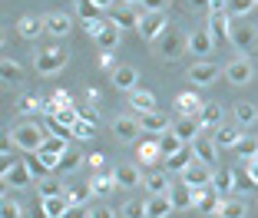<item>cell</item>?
Returning <instances> with one entry per match:
<instances>
[{
    "mask_svg": "<svg viewBox=\"0 0 258 218\" xmlns=\"http://www.w3.org/2000/svg\"><path fill=\"white\" fill-rule=\"evenodd\" d=\"M10 139L17 142V149H23L27 156H33V152H40V146L46 142V129L37 126V122H20V126H14Z\"/></svg>",
    "mask_w": 258,
    "mask_h": 218,
    "instance_id": "6da1fadb",
    "label": "cell"
},
{
    "mask_svg": "<svg viewBox=\"0 0 258 218\" xmlns=\"http://www.w3.org/2000/svg\"><path fill=\"white\" fill-rule=\"evenodd\" d=\"M166 30H169L166 14H162V10H146L143 20H139V30H136V33L146 40V43H156V40H159Z\"/></svg>",
    "mask_w": 258,
    "mask_h": 218,
    "instance_id": "7a4b0ae2",
    "label": "cell"
},
{
    "mask_svg": "<svg viewBox=\"0 0 258 218\" xmlns=\"http://www.w3.org/2000/svg\"><path fill=\"white\" fill-rule=\"evenodd\" d=\"M152 46H156V53H159V60H169V63H172V60H179V56H182V50H185V37L175 30V27H169V30L162 33V37L156 40Z\"/></svg>",
    "mask_w": 258,
    "mask_h": 218,
    "instance_id": "3957f363",
    "label": "cell"
},
{
    "mask_svg": "<svg viewBox=\"0 0 258 218\" xmlns=\"http://www.w3.org/2000/svg\"><path fill=\"white\" fill-rule=\"evenodd\" d=\"M146 7H129V4H116L113 10H109V23L113 27H119V30H139V20H143Z\"/></svg>",
    "mask_w": 258,
    "mask_h": 218,
    "instance_id": "277c9868",
    "label": "cell"
},
{
    "mask_svg": "<svg viewBox=\"0 0 258 218\" xmlns=\"http://www.w3.org/2000/svg\"><path fill=\"white\" fill-rule=\"evenodd\" d=\"M228 43L235 46L238 53H251L258 46V27H251V23H235L232 27V33H228Z\"/></svg>",
    "mask_w": 258,
    "mask_h": 218,
    "instance_id": "5b68a950",
    "label": "cell"
},
{
    "mask_svg": "<svg viewBox=\"0 0 258 218\" xmlns=\"http://www.w3.org/2000/svg\"><path fill=\"white\" fill-rule=\"evenodd\" d=\"M139 119V129H143L146 135H162L172 129V122H169V116L162 113V109H149V113H136Z\"/></svg>",
    "mask_w": 258,
    "mask_h": 218,
    "instance_id": "8992f818",
    "label": "cell"
},
{
    "mask_svg": "<svg viewBox=\"0 0 258 218\" xmlns=\"http://www.w3.org/2000/svg\"><path fill=\"white\" fill-rule=\"evenodd\" d=\"M33 66H37L40 76H53V73H60V69L67 66V53L63 50H43V53L33 56Z\"/></svg>",
    "mask_w": 258,
    "mask_h": 218,
    "instance_id": "52a82bcc",
    "label": "cell"
},
{
    "mask_svg": "<svg viewBox=\"0 0 258 218\" xmlns=\"http://www.w3.org/2000/svg\"><path fill=\"white\" fill-rule=\"evenodd\" d=\"M33 182V172L27 162H10V166H4V185L7 188H30Z\"/></svg>",
    "mask_w": 258,
    "mask_h": 218,
    "instance_id": "ba28073f",
    "label": "cell"
},
{
    "mask_svg": "<svg viewBox=\"0 0 258 218\" xmlns=\"http://www.w3.org/2000/svg\"><path fill=\"white\" fill-rule=\"evenodd\" d=\"M179 175H182V182H185V185H192V188H209V185H212L215 169H212V166H205V162H199V159H196V162H192V166L185 169V172H179Z\"/></svg>",
    "mask_w": 258,
    "mask_h": 218,
    "instance_id": "9c48e42d",
    "label": "cell"
},
{
    "mask_svg": "<svg viewBox=\"0 0 258 218\" xmlns=\"http://www.w3.org/2000/svg\"><path fill=\"white\" fill-rule=\"evenodd\" d=\"M169 198H172V208L175 211H196V188L185 185V182H172Z\"/></svg>",
    "mask_w": 258,
    "mask_h": 218,
    "instance_id": "30bf717a",
    "label": "cell"
},
{
    "mask_svg": "<svg viewBox=\"0 0 258 218\" xmlns=\"http://www.w3.org/2000/svg\"><path fill=\"white\" fill-rule=\"evenodd\" d=\"M222 198H225V195H219L212 185H209V188H196V211H199V215H219Z\"/></svg>",
    "mask_w": 258,
    "mask_h": 218,
    "instance_id": "8fae6325",
    "label": "cell"
},
{
    "mask_svg": "<svg viewBox=\"0 0 258 218\" xmlns=\"http://www.w3.org/2000/svg\"><path fill=\"white\" fill-rule=\"evenodd\" d=\"M251 76H255V66H251L245 56H238V60H232L225 66V80L232 86H245V83H251Z\"/></svg>",
    "mask_w": 258,
    "mask_h": 218,
    "instance_id": "7c38bea8",
    "label": "cell"
},
{
    "mask_svg": "<svg viewBox=\"0 0 258 218\" xmlns=\"http://www.w3.org/2000/svg\"><path fill=\"white\" fill-rule=\"evenodd\" d=\"M202 122H199V116H179V119H175L172 122V132L175 135H179V139H182V142H196V139H199V135H202Z\"/></svg>",
    "mask_w": 258,
    "mask_h": 218,
    "instance_id": "4fadbf2b",
    "label": "cell"
},
{
    "mask_svg": "<svg viewBox=\"0 0 258 218\" xmlns=\"http://www.w3.org/2000/svg\"><path fill=\"white\" fill-rule=\"evenodd\" d=\"M139 132H143V129H139L136 116H116L113 119V135L119 139V142H136Z\"/></svg>",
    "mask_w": 258,
    "mask_h": 218,
    "instance_id": "5bb4252c",
    "label": "cell"
},
{
    "mask_svg": "<svg viewBox=\"0 0 258 218\" xmlns=\"http://www.w3.org/2000/svg\"><path fill=\"white\" fill-rule=\"evenodd\" d=\"M192 152H196V159L205 162V166H215L219 162V142H215L212 135H199L196 142H192Z\"/></svg>",
    "mask_w": 258,
    "mask_h": 218,
    "instance_id": "9a60e30c",
    "label": "cell"
},
{
    "mask_svg": "<svg viewBox=\"0 0 258 218\" xmlns=\"http://www.w3.org/2000/svg\"><path fill=\"white\" fill-rule=\"evenodd\" d=\"M212 46H215V40H212L209 30H192L189 37H185V50H189L192 56H209Z\"/></svg>",
    "mask_w": 258,
    "mask_h": 218,
    "instance_id": "2e32d148",
    "label": "cell"
},
{
    "mask_svg": "<svg viewBox=\"0 0 258 218\" xmlns=\"http://www.w3.org/2000/svg\"><path fill=\"white\" fill-rule=\"evenodd\" d=\"M219 73H222V69L215 66V63H209V60H199L196 66L189 69V80H192L196 86H209V83H215V80H219Z\"/></svg>",
    "mask_w": 258,
    "mask_h": 218,
    "instance_id": "e0dca14e",
    "label": "cell"
},
{
    "mask_svg": "<svg viewBox=\"0 0 258 218\" xmlns=\"http://www.w3.org/2000/svg\"><path fill=\"white\" fill-rule=\"evenodd\" d=\"M205 30L212 33L215 43L228 40V33H232V14H209V27Z\"/></svg>",
    "mask_w": 258,
    "mask_h": 218,
    "instance_id": "ac0fdd59",
    "label": "cell"
},
{
    "mask_svg": "<svg viewBox=\"0 0 258 218\" xmlns=\"http://www.w3.org/2000/svg\"><path fill=\"white\" fill-rule=\"evenodd\" d=\"M113 179H116V185H119V188H136L139 182H143V172H139L133 162H119L116 172H113Z\"/></svg>",
    "mask_w": 258,
    "mask_h": 218,
    "instance_id": "d6986e66",
    "label": "cell"
},
{
    "mask_svg": "<svg viewBox=\"0 0 258 218\" xmlns=\"http://www.w3.org/2000/svg\"><path fill=\"white\" fill-rule=\"evenodd\" d=\"M172 211H175V208H172V198H169V192L146 198V215H149V218H169Z\"/></svg>",
    "mask_w": 258,
    "mask_h": 218,
    "instance_id": "ffe728a7",
    "label": "cell"
},
{
    "mask_svg": "<svg viewBox=\"0 0 258 218\" xmlns=\"http://www.w3.org/2000/svg\"><path fill=\"white\" fill-rule=\"evenodd\" d=\"M43 20H46V33H50V37H60L63 40L70 30H73V17L60 14V10H56V14H46Z\"/></svg>",
    "mask_w": 258,
    "mask_h": 218,
    "instance_id": "44dd1931",
    "label": "cell"
},
{
    "mask_svg": "<svg viewBox=\"0 0 258 218\" xmlns=\"http://www.w3.org/2000/svg\"><path fill=\"white\" fill-rule=\"evenodd\" d=\"M17 33L23 40H37L40 33H46V20L43 17H20L17 20Z\"/></svg>",
    "mask_w": 258,
    "mask_h": 218,
    "instance_id": "7402d4cb",
    "label": "cell"
},
{
    "mask_svg": "<svg viewBox=\"0 0 258 218\" xmlns=\"http://www.w3.org/2000/svg\"><path fill=\"white\" fill-rule=\"evenodd\" d=\"M96 46H99V53H113L116 46H119V27H113V23H106L103 30L96 33Z\"/></svg>",
    "mask_w": 258,
    "mask_h": 218,
    "instance_id": "603a6c76",
    "label": "cell"
},
{
    "mask_svg": "<svg viewBox=\"0 0 258 218\" xmlns=\"http://www.w3.org/2000/svg\"><path fill=\"white\" fill-rule=\"evenodd\" d=\"M212 139L219 142V149H235L238 139H242V126H219Z\"/></svg>",
    "mask_w": 258,
    "mask_h": 218,
    "instance_id": "cb8c5ba5",
    "label": "cell"
},
{
    "mask_svg": "<svg viewBox=\"0 0 258 218\" xmlns=\"http://www.w3.org/2000/svg\"><path fill=\"white\" fill-rule=\"evenodd\" d=\"M143 185L149 188V195H162V192H169V188H172V182H169V172H159V169H152V172L143 179Z\"/></svg>",
    "mask_w": 258,
    "mask_h": 218,
    "instance_id": "d4e9b609",
    "label": "cell"
},
{
    "mask_svg": "<svg viewBox=\"0 0 258 218\" xmlns=\"http://www.w3.org/2000/svg\"><path fill=\"white\" fill-rule=\"evenodd\" d=\"M113 83H116V90L133 93V90H136V83H139V76H136V69H133V66H116L113 69Z\"/></svg>",
    "mask_w": 258,
    "mask_h": 218,
    "instance_id": "484cf974",
    "label": "cell"
},
{
    "mask_svg": "<svg viewBox=\"0 0 258 218\" xmlns=\"http://www.w3.org/2000/svg\"><path fill=\"white\" fill-rule=\"evenodd\" d=\"M129 109H136V113H149V109H156V96H152L149 90H133L129 93Z\"/></svg>",
    "mask_w": 258,
    "mask_h": 218,
    "instance_id": "4316f807",
    "label": "cell"
},
{
    "mask_svg": "<svg viewBox=\"0 0 258 218\" xmlns=\"http://www.w3.org/2000/svg\"><path fill=\"white\" fill-rule=\"evenodd\" d=\"M83 162H86V156L80 149H73V146H70V149L63 152V159H60V172L63 175H73V172H80V169H83Z\"/></svg>",
    "mask_w": 258,
    "mask_h": 218,
    "instance_id": "83f0119b",
    "label": "cell"
},
{
    "mask_svg": "<svg viewBox=\"0 0 258 218\" xmlns=\"http://www.w3.org/2000/svg\"><path fill=\"white\" fill-rule=\"evenodd\" d=\"M175 109H179V116H199L205 109V103L196 96V93H182V96L175 99Z\"/></svg>",
    "mask_w": 258,
    "mask_h": 218,
    "instance_id": "f1b7e54d",
    "label": "cell"
},
{
    "mask_svg": "<svg viewBox=\"0 0 258 218\" xmlns=\"http://www.w3.org/2000/svg\"><path fill=\"white\" fill-rule=\"evenodd\" d=\"M166 162H169V172H185V169L196 162V152H192V146H182V149L175 152V156H169Z\"/></svg>",
    "mask_w": 258,
    "mask_h": 218,
    "instance_id": "f546056e",
    "label": "cell"
},
{
    "mask_svg": "<svg viewBox=\"0 0 258 218\" xmlns=\"http://www.w3.org/2000/svg\"><path fill=\"white\" fill-rule=\"evenodd\" d=\"M199 122H202L205 129H219V126H225V122H222V103H205V109L199 113Z\"/></svg>",
    "mask_w": 258,
    "mask_h": 218,
    "instance_id": "4dcf8cb0",
    "label": "cell"
},
{
    "mask_svg": "<svg viewBox=\"0 0 258 218\" xmlns=\"http://www.w3.org/2000/svg\"><path fill=\"white\" fill-rule=\"evenodd\" d=\"M232 116H235V126H255L258 122V109L251 103H235V109H232Z\"/></svg>",
    "mask_w": 258,
    "mask_h": 218,
    "instance_id": "1f68e13d",
    "label": "cell"
},
{
    "mask_svg": "<svg viewBox=\"0 0 258 218\" xmlns=\"http://www.w3.org/2000/svg\"><path fill=\"white\" fill-rule=\"evenodd\" d=\"M235 156L242 159V162H251V159H258V135H242L235 146Z\"/></svg>",
    "mask_w": 258,
    "mask_h": 218,
    "instance_id": "d6a6232c",
    "label": "cell"
},
{
    "mask_svg": "<svg viewBox=\"0 0 258 218\" xmlns=\"http://www.w3.org/2000/svg\"><path fill=\"white\" fill-rule=\"evenodd\" d=\"M37 192H40V198H56V195H67V185L56 182L53 175H46V179L37 182Z\"/></svg>",
    "mask_w": 258,
    "mask_h": 218,
    "instance_id": "836d02e7",
    "label": "cell"
},
{
    "mask_svg": "<svg viewBox=\"0 0 258 218\" xmlns=\"http://www.w3.org/2000/svg\"><path fill=\"white\" fill-rule=\"evenodd\" d=\"M182 146H189V142H182V139H179V135H175L172 129H169V132H162V135H159V152H162V159L175 156V152L182 149Z\"/></svg>",
    "mask_w": 258,
    "mask_h": 218,
    "instance_id": "e575fe53",
    "label": "cell"
},
{
    "mask_svg": "<svg viewBox=\"0 0 258 218\" xmlns=\"http://www.w3.org/2000/svg\"><path fill=\"white\" fill-rule=\"evenodd\" d=\"M212 188L219 192V195H225V192H235V172L232 169H222V172L212 175Z\"/></svg>",
    "mask_w": 258,
    "mask_h": 218,
    "instance_id": "d590c367",
    "label": "cell"
},
{
    "mask_svg": "<svg viewBox=\"0 0 258 218\" xmlns=\"http://www.w3.org/2000/svg\"><path fill=\"white\" fill-rule=\"evenodd\" d=\"M245 202L242 198H222V208H219V218H245Z\"/></svg>",
    "mask_w": 258,
    "mask_h": 218,
    "instance_id": "8d00e7d4",
    "label": "cell"
},
{
    "mask_svg": "<svg viewBox=\"0 0 258 218\" xmlns=\"http://www.w3.org/2000/svg\"><path fill=\"white\" fill-rule=\"evenodd\" d=\"M162 152H159V135L156 139H149V142L139 146V162H146V166H152V162H159Z\"/></svg>",
    "mask_w": 258,
    "mask_h": 218,
    "instance_id": "74e56055",
    "label": "cell"
},
{
    "mask_svg": "<svg viewBox=\"0 0 258 218\" xmlns=\"http://www.w3.org/2000/svg\"><path fill=\"white\" fill-rule=\"evenodd\" d=\"M76 17H80L83 23H90V20H99V17H103V10H99L93 0H76Z\"/></svg>",
    "mask_w": 258,
    "mask_h": 218,
    "instance_id": "f35d334b",
    "label": "cell"
},
{
    "mask_svg": "<svg viewBox=\"0 0 258 218\" xmlns=\"http://www.w3.org/2000/svg\"><path fill=\"white\" fill-rule=\"evenodd\" d=\"M93 195H109V192H113V188H119L116 185V179H113V172H103V175H96V179H93Z\"/></svg>",
    "mask_w": 258,
    "mask_h": 218,
    "instance_id": "ab89813d",
    "label": "cell"
},
{
    "mask_svg": "<svg viewBox=\"0 0 258 218\" xmlns=\"http://www.w3.org/2000/svg\"><path fill=\"white\" fill-rule=\"evenodd\" d=\"M43 202V208L50 211V218H63V211L70 208V198L67 195H56V198H40Z\"/></svg>",
    "mask_w": 258,
    "mask_h": 218,
    "instance_id": "60d3db41",
    "label": "cell"
},
{
    "mask_svg": "<svg viewBox=\"0 0 258 218\" xmlns=\"http://www.w3.org/2000/svg\"><path fill=\"white\" fill-rule=\"evenodd\" d=\"M0 76H4V83H20V80H23V66H20V63H14V60H4Z\"/></svg>",
    "mask_w": 258,
    "mask_h": 218,
    "instance_id": "b9f144b4",
    "label": "cell"
},
{
    "mask_svg": "<svg viewBox=\"0 0 258 218\" xmlns=\"http://www.w3.org/2000/svg\"><path fill=\"white\" fill-rule=\"evenodd\" d=\"M258 7V0H228V14L232 17H248Z\"/></svg>",
    "mask_w": 258,
    "mask_h": 218,
    "instance_id": "7bdbcfd3",
    "label": "cell"
},
{
    "mask_svg": "<svg viewBox=\"0 0 258 218\" xmlns=\"http://www.w3.org/2000/svg\"><path fill=\"white\" fill-rule=\"evenodd\" d=\"M40 149H46V152H56V156H63V152L70 149V142H67V135H46V142L40 146Z\"/></svg>",
    "mask_w": 258,
    "mask_h": 218,
    "instance_id": "ee69618b",
    "label": "cell"
},
{
    "mask_svg": "<svg viewBox=\"0 0 258 218\" xmlns=\"http://www.w3.org/2000/svg\"><path fill=\"white\" fill-rule=\"evenodd\" d=\"M17 109H20V113H43V103H40L37 96H20L17 99Z\"/></svg>",
    "mask_w": 258,
    "mask_h": 218,
    "instance_id": "f6af8a7d",
    "label": "cell"
},
{
    "mask_svg": "<svg viewBox=\"0 0 258 218\" xmlns=\"http://www.w3.org/2000/svg\"><path fill=\"white\" fill-rule=\"evenodd\" d=\"M90 195H93V188H90V185H86V188H67L70 205H86V202H90Z\"/></svg>",
    "mask_w": 258,
    "mask_h": 218,
    "instance_id": "bcb514c9",
    "label": "cell"
},
{
    "mask_svg": "<svg viewBox=\"0 0 258 218\" xmlns=\"http://www.w3.org/2000/svg\"><path fill=\"white\" fill-rule=\"evenodd\" d=\"M122 218H149V215H146V202H136V198L126 202V205H122Z\"/></svg>",
    "mask_w": 258,
    "mask_h": 218,
    "instance_id": "7dc6e473",
    "label": "cell"
},
{
    "mask_svg": "<svg viewBox=\"0 0 258 218\" xmlns=\"http://www.w3.org/2000/svg\"><path fill=\"white\" fill-rule=\"evenodd\" d=\"M93 132H96V126H93V122H86V119H80V122L73 126V139H80V142L93 139Z\"/></svg>",
    "mask_w": 258,
    "mask_h": 218,
    "instance_id": "c3c4849f",
    "label": "cell"
},
{
    "mask_svg": "<svg viewBox=\"0 0 258 218\" xmlns=\"http://www.w3.org/2000/svg\"><path fill=\"white\" fill-rule=\"evenodd\" d=\"M37 159L43 162L46 169H50V172H60V159H63V156H56V152H46V149H40V152H37Z\"/></svg>",
    "mask_w": 258,
    "mask_h": 218,
    "instance_id": "681fc988",
    "label": "cell"
},
{
    "mask_svg": "<svg viewBox=\"0 0 258 218\" xmlns=\"http://www.w3.org/2000/svg\"><path fill=\"white\" fill-rule=\"evenodd\" d=\"M27 166H30V172H33V179H46V175H53V172H50V169H46L43 166V162H40V159H37V152H33V156L30 159H27Z\"/></svg>",
    "mask_w": 258,
    "mask_h": 218,
    "instance_id": "f907efd6",
    "label": "cell"
},
{
    "mask_svg": "<svg viewBox=\"0 0 258 218\" xmlns=\"http://www.w3.org/2000/svg\"><path fill=\"white\" fill-rule=\"evenodd\" d=\"M232 172H235V192H245L248 185H255V182H251V175H248V166L232 169Z\"/></svg>",
    "mask_w": 258,
    "mask_h": 218,
    "instance_id": "816d5d0a",
    "label": "cell"
},
{
    "mask_svg": "<svg viewBox=\"0 0 258 218\" xmlns=\"http://www.w3.org/2000/svg\"><path fill=\"white\" fill-rule=\"evenodd\" d=\"M0 218H20V205L4 198V202H0Z\"/></svg>",
    "mask_w": 258,
    "mask_h": 218,
    "instance_id": "f5cc1de1",
    "label": "cell"
},
{
    "mask_svg": "<svg viewBox=\"0 0 258 218\" xmlns=\"http://www.w3.org/2000/svg\"><path fill=\"white\" fill-rule=\"evenodd\" d=\"M80 119L93 122V126H99V109H93V106H80Z\"/></svg>",
    "mask_w": 258,
    "mask_h": 218,
    "instance_id": "db71d44e",
    "label": "cell"
},
{
    "mask_svg": "<svg viewBox=\"0 0 258 218\" xmlns=\"http://www.w3.org/2000/svg\"><path fill=\"white\" fill-rule=\"evenodd\" d=\"M46 129H50V132H53V135H73V129H67V126H63V122H56L53 116L46 119Z\"/></svg>",
    "mask_w": 258,
    "mask_h": 218,
    "instance_id": "11a10c76",
    "label": "cell"
},
{
    "mask_svg": "<svg viewBox=\"0 0 258 218\" xmlns=\"http://www.w3.org/2000/svg\"><path fill=\"white\" fill-rule=\"evenodd\" d=\"M106 23H109L106 17H99V20H90V23H83V27H86V33H90V37H96V33L103 30V27H106Z\"/></svg>",
    "mask_w": 258,
    "mask_h": 218,
    "instance_id": "9f6ffc18",
    "label": "cell"
},
{
    "mask_svg": "<svg viewBox=\"0 0 258 218\" xmlns=\"http://www.w3.org/2000/svg\"><path fill=\"white\" fill-rule=\"evenodd\" d=\"M63 218H90V211H86L83 205H70V208L63 211Z\"/></svg>",
    "mask_w": 258,
    "mask_h": 218,
    "instance_id": "6f0895ef",
    "label": "cell"
},
{
    "mask_svg": "<svg viewBox=\"0 0 258 218\" xmlns=\"http://www.w3.org/2000/svg\"><path fill=\"white\" fill-rule=\"evenodd\" d=\"M90 218H116V211L109 208V205H96V208L90 211Z\"/></svg>",
    "mask_w": 258,
    "mask_h": 218,
    "instance_id": "680465c9",
    "label": "cell"
},
{
    "mask_svg": "<svg viewBox=\"0 0 258 218\" xmlns=\"http://www.w3.org/2000/svg\"><path fill=\"white\" fill-rule=\"evenodd\" d=\"M245 166H248V175H251V182L258 185V159H251V162H245Z\"/></svg>",
    "mask_w": 258,
    "mask_h": 218,
    "instance_id": "91938a15",
    "label": "cell"
},
{
    "mask_svg": "<svg viewBox=\"0 0 258 218\" xmlns=\"http://www.w3.org/2000/svg\"><path fill=\"white\" fill-rule=\"evenodd\" d=\"M93 4H96V7H99V10H113V7H116V4H119V0H93Z\"/></svg>",
    "mask_w": 258,
    "mask_h": 218,
    "instance_id": "94428289",
    "label": "cell"
},
{
    "mask_svg": "<svg viewBox=\"0 0 258 218\" xmlns=\"http://www.w3.org/2000/svg\"><path fill=\"white\" fill-rule=\"evenodd\" d=\"M99 63H103V69H113V53H99Z\"/></svg>",
    "mask_w": 258,
    "mask_h": 218,
    "instance_id": "6125c7cd",
    "label": "cell"
},
{
    "mask_svg": "<svg viewBox=\"0 0 258 218\" xmlns=\"http://www.w3.org/2000/svg\"><path fill=\"white\" fill-rule=\"evenodd\" d=\"M189 7H196V10H209V7H212V0H189Z\"/></svg>",
    "mask_w": 258,
    "mask_h": 218,
    "instance_id": "be15d7a7",
    "label": "cell"
},
{
    "mask_svg": "<svg viewBox=\"0 0 258 218\" xmlns=\"http://www.w3.org/2000/svg\"><path fill=\"white\" fill-rule=\"evenodd\" d=\"M162 4H166V0H143L146 10H162Z\"/></svg>",
    "mask_w": 258,
    "mask_h": 218,
    "instance_id": "e7e4bbea",
    "label": "cell"
},
{
    "mask_svg": "<svg viewBox=\"0 0 258 218\" xmlns=\"http://www.w3.org/2000/svg\"><path fill=\"white\" fill-rule=\"evenodd\" d=\"M33 218H50V211H46V208H43V202H40V205H37V208H33Z\"/></svg>",
    "mask_w": 258,
    "mask_h": 218,
    "instance_id": "03108f58",
    "label": "cell"
},
{
    "mask_svg": "<svg viewBox=\"0 0 258 218\" xmlns=\"http://www.w3.org/2000/svg\"><path fill=\"white\" fill-rule=\"evenodd\" d=\"M122 4H129V7H143V0H122Z\"/></svg>",
    "mask_w": 258,
    "mask_h": 218,
    "instance_id": "003e7915",
    "label": "cell"
}]
</instances>
